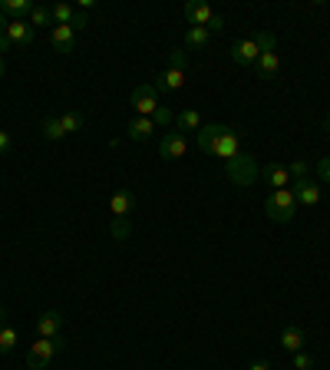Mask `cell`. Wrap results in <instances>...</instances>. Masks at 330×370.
<instances>
[{
    "label": "cell",
    "instance_id": "cell-1",
    "mask_svg": "<svg viewBox=\"0 0 330 370\" xmlns=\"http://www.w3.org/2000/svg\"><path fill=\"white\" fill-rule=\"evenodd\" d=\"M264 212L271 222H291L297 215V195L294 188H271V195L264 199Z\"/></svg>",
    "mask_w": 330,
    "mask_h": 370
},
{
    "label": "cell",
    "instance_id": "cell-18",
    "mask_svg": "<svg viewBox=\"0 0 330 370\" xmlns=\"http://www.w3.org/2000/svg\"><path fill=\"white\" fill-rule=\"evenodd\" d=\"M202 126H205V123H202V112L192 110V106L175 116V130H179V132H199Z\"/></svg>",
    "mask_w": 330,
    "mask_h": 370
},
{
    "label": "cell",
    "instance_id": "cell-37",
    "mask_svg": "<svg viewBox=\"0 0 330 370\" xmlns=\"http://www.w3.org/2000/svg\"><path fill=\"white\" fill-rule=\"evenodd\" d=\"M10 47H14V43L7 40V34H0V53H10Z\"/></svg>",
    "mask_w": 330,
    "mask_h": 370
},
{
    "label": "cell",
    "instance_id": "cell-31",
    "mask_svg": "<svg viewBox=\"0 0 330 370\" xmlns=\"http://www.w3.org/2000/svg\"><path fill=\"white\" fill-rule=\"evenodd\" d=\"M168 66L188 73V53H185V50H172V53H168Z\"/></svg>",
    "mask_w": 330,
    "mask_h": 370
},
{
    "label": "cell",
    "instance_id": "cell-35",
    "mask_svg": "<svg viewBox=\"0 0 330 370\" xmlns=\"http://www.w3.org/2000/svg\"><path fill=\"white\" fill-rule=\"evenodd\" d=\"M218 30H225V17H221V14H215V17H212V23H208V34H218Z\"/></svg>",
    "mask_w": 330,
    "mask_h": 370
},
{
    "label": "cell",
    "instance_id": "cell-40",
    "mask_svg": "<svg viewBox=\"0 0 330 370\" xmlns=\"http://www.w3.org/2000/svg\"><path fill=\"white\" fill-rule=\"evenodd\" d=\"M7 23H10V20L3 17V10H0V34H7Z\"/></svg>",
    "mask_w": 330,
    "mask_h": 370
},
{
    "label": "cell",
    "instance_id": "cell-3",
    "mask_svg": "<svg viewBox=\"0 0 330 370\" xmlns=\"http://www.w3.org/2000/svg\"><path fill=\"white\" fill-rule=\"evenodd\" d=\"M225 169H228V179L235 185H251L257 179V162L251 156H235L231 162H225Z\"/></svg>",
    "mask_w": 330,
    "mask_h": 370
},
{
    "label": "cell",
    "instance_id": "cell-14",
    "mask_svg": "<svg viewBox=\"0 0 330 370\" xmlns=\"http://www.w3.org/2000/svg\"><path fill=\"white\" fill-rule=\"evenodd\" d=\"M261 175H264V182L275 185V188H291V185H294L288 166H281V162H271V166H264V169H261Z\"/></svg>",
    "mask_w": 330,
    "mask_h": 370
},
{
    "label": "cell",
    "instance_id": "cell-17",
    "mask_svg": "<svg viewBox=\"0 0 330 370\" xmlns=\"http://www.w3.org/2000/svg\"><path fill=\"white\" fill-rule=\"evenodd\" d=\"M221 132H225V126H218V123H205L202 130L195 132V143H199V149H202V152H212V146L218 143Z\"/></svg>",
    "mask_w": 330,
    "mask_h": 370
},
{
    "label": "cell",
    "instance_id": "cell-8",
    "mask_svg": "<svg viewBox=\"0 0 330 370\" xmlns=\"http://www.w3.org/2000/svg\"><path fill=\"white\" fill-rule=\"evenodd\" d=\"M294 195H297V205H307V208H314V205H320V185L314 182V179H297V182L291 185Z\"/></svg>",
    "mask_w": 330,
    "mask_h": 370
},
{
    "label": "cell",
    "instance_id": "cell-2",
    "mask_svg": "<svg viewBox=\"0 0 330 370\" xmlns=\"http://www.w3.org/2000/svg\"><path fill=\"white\" fill-rule=\"evenodd\" d=\"M63 347H66V341H63V337H37V341H34V347L27 351V367H30V370H47V367H50V360H53Z\"/></svg>",
    "mask_w": 330,
    "mask_h": 370
},
{
    "label": "cell",
    "instance_id": "cell-42",
    "mask_svg": "<svg viewBox=\"0 0 330 370\" xmlns=\"http://www.w3.org/2000/svg\"><path fill=\"white\" fill-rule=\"evenodd\" d=\"M3 73H7V66H3V60H0V76H3Z\"/></svg>",
    "mask_w": 330,
    "mask_h": 370
},
{
    "label": "cell",
    "instance_id": "cell-25",
    "mask_svg": "<svg viewBox=\"0 0 330 370\" xmlns=\"http://www.w3.org/2000/svg\"><path fill=\"white\" fill-rule=\"evenodd\" d=\"M251 40L257 43V50H261V53H275V50H277V37L271 34V30H257V34H251Z\"/></svg>",
    "mask_w": 330,
    "mask_h": 370
},
{
    "label": "cell",
    "instance_id": "cell-39",
    "mask_svg": "<svg viewBox=\"0 0 330 370\" xmlns=\"http://www.w3.org/2000/svg\"><path fill=\"white\" fill-rule=\"evenodd\" d=\"M248 370H271V364H268V360H255Z\"/></svg>",
    "mask_w": 330,
    "mask_h": 370
},
{
    "label": "cell",
    "instance_id": "cell-21",
    "mask_svg": "<svg viewBox=\"0 0 330 370\" xmlns=\"http://www.w3.org/2000/svg\"><path fill=\"white\" fill-rule=\"evenodd\" d=\"M0 10H3V17L7 20H23V17H30L34 3H30V0H3Z\"/></svg>",
    "mask_w": 330,
    "mask_h": 370
},
{
    "label": "cell",
    "instance_id": "cell-34",
    "mask_svg": "<svg viewBox=\"0 0 330 370\" xmlns=\"http://www.w3.org/2000/svg\"><path fill=\"white\" fill-rule=\"evenodd\" d=\"M317 175H320L324 185H330V156H324V159L317 162Z\"/></svg>",
    "mask_w": 330,
    "mask_h": 370
},
{
    "label": "cell",
    "instance_id": "cell-28",
    "mask_svg": "<svg viewBox=\"0 0 330 370\" xmlns=\"http://www.w3.org/2000/svg\"><path fill=\"white\" fill-rule=\"evenodd\" d=\"M50 20H53L50 7H34V10H30V20H27V23H30V27L37 30V27H50Z\"/></svg>",
    "mask_w": 330,
    "mask_h": 370
},
{
    "label": "cell",
    "instance_id": "cell-5",
    "mask_svg": "<svg viewBox=\"0 0 330 370\" xmlns=\"http://www.w3.org/2000/svg\"><path fill=\"white\" fill-rule=\"evenodd\" d=\"M185 152H188V139H185V132L172 130L162 136V143H159V156H162L165 162H179L185 159Z\"/></svg>",
    "mask_w": 330,
    "mask_h": 370
},
{
    "label": "cell",
    "instance_id": "cell-33",
    "mask_svg": "<svg viewBox=\"0 0 330 370\" xmlns=\"http://www.w3.org/2000/svg\"><path fill=\"white\" fill-rule=\"evenodd\" d=\"M288 172H291L294 182H297V179H307V162H304V159H294L291 166H288Z\"/></svg>",
    "mask_w": 330,
    "mask_h": 370
},
{
    "label": "cell",
    "instance_id": "cell-13",
    "mask_svg": "<svg viewBox=\"0 0 330 370\" xmlns=\"http://www.w3.org/2000/svg\"><path fill=\"white\" fill-rule=\"evenodd\" d=\"M7 40H10L14 47H30V43H34V27H30L27 20H10V23H7Z\"/></svg>",
    "mask_w": 330,
    "mask_h": 370
},
{
    "label": "cell",
    "instance_id": "cell-12",
    "mask_svg": "<svg viewBox=\"0 0 330 370\" xmlns=\"http://www.w3.org/2000/svg\"><path fill=\"white\" fill-rule=\"evenodd\" d=\"M50 43H53L60 53H70L76 47V27L73 23H70V27H56L53 23V27H50Z\"/></svg>",
    "mask_w": 330,
    "mask_h": 370
},
{
    "label": "cell",
    "instance_id": "cell-24",
    "mask_svg": "<svg viewBox=\"0 0 330 370\" xmlns=\"http://www.w3.org/2000/svg\"><path fill=\"white\" fill-rule=\"evenodd\" d=\"M20 334L17 328H10V324H0V354H10L14 347H17Z\"/></svg>",
    "mask_w": 330,
    "mask_h": 370
},
{
    "label": "cell",
    "instance_id": "cell-7",
    "mask_svg": "<svg viewBox=\"0 0 330 370\" xmlns=\"http://www.w3.org/2000/svg\"><path fill=\"white\" fill-rule=\"evenodd\" d=\"M257 56H261V50H257V43L251 37L231 43V63H238V66H255Z\"/></svg>",
    "mask_w": 330,
    "mask_h": 370
},
{
    "label": "cell",
    "instance_id": "cell-20",
    "mask_svg": "<svg viewBox=\"0 0 330 370\" xmlns=\"http://www.w3.org/2000/svg\"><path fill=\"white\" fill-rule=\"evenodd\" d=\"M208 43H212L208 27H188L185 30V50H205Z\"/></svg>",
    "mask_w": 330,
    "mask_h": 370
},
{
    "label": "cell",
    "instance_id": "cell-23",
    "mask_svg": "<svg viewBox=\"0 0 330 370\" xmlns=\"http://www.w3.org/2000/svg\"><path fill=\"white\" fill-rule=\"evenodd\" d=\"M50 14H53L56 27H70V23L76 20V14H79V10H73L70 3H53V7H50Z\"/></svg>",
    "mask_w": 330,
    "mask_h": 370
},
{
    "label": "cell",
    "instance_id": "cell-43",
    "mask_svg": "<svg viewBox=\"0 0 330 370\" xmlns=\"http://www.w3.org/2000/svg\"><path fill=\"white\" fill-rule=\"evenodd\" d=\"M327 130H330V112H327Z\"/></svg>",
    "mask_w": 330,
    "mask_h": 370
},
{
    "label": "cell",
    "instance_id": "cell-6",
    "mask_svg": "<svg viewBox=\"0 0 330 370\" xmlns=\"http://www.w3.org/2000/svg\"><path fill=\"white\" fill-rule=\"evenodd\" d=\"M208 156H218V159H225V162H231L235 156H241V136L231 130V126H225V132L218 136V143L212 146Z\"/></svg>",
    "mask_w": 330,
    "mask_h": 370
},
{
    "label": "cell",
    "instance_id": "cell-36",
    "mask_svg": "<svg viewBox=\"0 0 330 370\" xmlns=\"http://www.w3.org/2000/svg\"><path fill=\"white\" fill-rule=\"evenodd\" d=\"M10 146H14V143H10L7 130H0V156H3V152H10Z\"/></svg>",
    "mask_w": 330,
    "mask_h": 370
},
{
    "label": "cell",
    "instance_id": "cell-27",
    "mask_svg": "<svg viewBox=\"0 0 330 370\" xmlns=\"http://www.w3.org/2000/svg\"><path fill=\"white\" fill-rule=\"evenodd\" d=\"M56 119H60V126H63L66 136H73V132L83 130V116H79V112H60Z\"/></svg>",
    "mask_w": 330,
    "mask_h": 370
},
{
    "label": "cell",
    "instance_id": "cell-22",
    "mask_svg": "<svg viewBox=\"0 0 330 370\" xmlns=\"http://www.w3.org/2000/svg\"><path fill=\"white\" fill-rule=\"evenodd\" d=\"M257 76H264V79H271V76H277V70H281V56L277 53H261L255 63Z\"/></svg>",
    "mask_w": 330,
    "mask_h": 370
},
{
    "label": "cell",
    "instance_id": "cell-38",
    "mask_svg": "<svg viewBox=\"0 0 330 370\" xmlns=\"http://www.w3.org/2000/svg\"><path fill=\"white\" fill-rule=\"evenodd\" d=\"M92 7H96V0H79V14H90Z\"/></svg>",
    "mask_w": 330,
    "mask_h": 370
},
{
    "label": "cell",
    "instance_id": "cell-4",
    "mask_svg": "<svg viewBox=\"0 0 330 370\" xmlns=\"http://www.w3.org/2000/svg\"><path fill=\"white\" fill-rule=\"evenodd\" d=\"M129 99H132V110H136V116H152V112L159 110V90H155L152 83L136 86Z\"/></svg>",
    "mask_w": 330,
    "mask_h": 370
},
{
    "label": "cell",
    "instance_id": "cell-41",
    "mask_svg": "<svg viewBox=\"0 0 330 370\" xmlns=\"http://www.w3.org/2000/svg\"><path fill=\"white\" fill-rule=\"evenodd\" d=\"M3 317H7V308H3V304H0V324H3Z\"/></svg>",
    "mask_w": 330,
    "mask_h": 370
},
{
    "label": "cell",
    "instance_id": "cell-19",
    "mask_svg": "<svg viewBox=\"0 0 330 370\" xmlns=\"http://www.w3.org/2000/svg\"><path fill=\"white\" fill-rule=\"evenodd\" d=\"M281 347H284L288 354L304 351V331H301L297 324H288V328L281 331Z\"/></svg>",
    "mask_w": 330,
    "mask_h": 370
},
{
    "label": "cell",
    "instance_id": "cell-29",
    "mask_svg": "<svg viewBox=\"0 0 330 370\" xmlns=\"http://www.w3.org/2000/svg\"><path fill=\"white\" fill-rule=\"evenodd\" d=\"M152 123H155V130H165V126H172V123H175V112L159 103V110L152 112Z\"/></svg>",
    "mask_w": 330,
    "mask_h": 370
},
{
    "label": "cell",
    "instance_id": "cell-9",
    "mask_svg": "<svg viewBox=\"0 0 330 370\" xmlns=\"http://www.w3.org/2000/svg\"><path fill=\"white\" fill-rule=\"evenodd\" d=\"M152 132H155L152 116H136V119H129L126 139H132V143H146V139H152Z\"/></svg>",
    "mask_w": 330,
    "mask_h": 370
},
{
    "label": "cell",
    "instance_id": "cell-11",
    "mask_svg": "<svg viewBox=\"0 0 330 370\" xmlns=\"http://www.w3.org/2000/svg\"><path fill=\"white\" fill-rule=\"evenodd\" d=\"M132 208H136V199H132V192H129V188H119V192H112V195H110L112 219H129V215H132Z\"/></svg>",
    "mask_w": 330,
    "mask_h": 370
},
{
    "label": "cell",
    "instance_id": "cell-26",
    "mask_svg": "<svg viewBox=\"0 0 330 370\" xmlns=\"http://www.w3.org/2000/svg\"><path fill=\"white\" fill-rule=\"evenodd\" d=\"M40 132H43V139H50V143H56V139H66V132H63V126H60V119H56V116L43 119Z\"/></svg>",
    "mask_w": 330,
    "mask_h": 370
},
{
    "label": "cell",
    "instance_id": "cell-15",
    "mask_svg": "<svg viewBox=\"0 0 330 370\" xmlns=\"http://www.w3.org/2000/svg\"><path fill=\"white\" fill-rule=\"evenodd\" d=\"M60 328H63V314L60 311H43L37 317V337H60Z\"/></svg>",
    "mask_w": 330,
    "mask_h": 370
},
{
    "label": "cell",
    "instance_id": "cell-10",
    "mask_svg": "<svg viewBox=\"0 0 330 370\" xmlns=\"http://www.w3.org/2000/svg\"><path fill=\"white\" fill-rule=\"evenodd\" d=\"M185 70H172V66H165L162 73L155 76V90L159 92H179L185 86Z\"/></svg>",
    "mask_w": 330,
    "mask_h": 370
},
{
    "label": "cell",
    "instance_id": "cell-16",
    "mask_svg": "<svg viewBox=\"0 0 330 370\" xmlns=\"http://www.w3.org/2000/svg\"><path fill=\"white\" fill-rule=\"evenodd\" d=\"M215 17V10L208 7V3H185V20L192 23V27H208Z\"/></svg>",
    "mask_w": 330,
    "mask_h": 370
},
{
    "label": "cell",
    "instance_id": "cell-30",
    "mask_svg": "<svg viewBox=\"0 0 330 370\" xmlns=\"http://www.w3.org/2000/svg\"><path fill=\"white\" fill-rule=\"evenodd\" d=\"M112 238L116 241H126L129 238V232H132V225H129V219H112Z\"/></svg>",
    "mask_w": 330,
    "mask_h": 370
},
{
    "label": "cell",
    "instance_id": "cell-32",
    "mask_svg": "<svg viewBox=\"0 0 330 370\" xmlns=\"http://www.w3.org/2000/svg\"><path fill=\"white\" fill-rule=\"evenodd\" d=\"M291 364H294V370H311L314 357L311 354H304V351H297V354H291Z\"/></svg>",
    "mask_w": 330,
    "mask_h": 370
}]
</instances>
